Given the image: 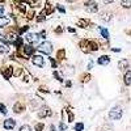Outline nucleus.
I'll use <instances>...</instances> for the list:
<instances>
[{"instance_id":"obj_22","label":"nucleus","mask_w":131,"mask_h":131,"mask_svg":"<svg viewBox=\"0 0 131 131\" xmlns=\"http://www.w3.org/2000/svg\"><path fill=\"white\" fill-rule=\"evenodd\" d=\"M60 130H62V131L66 130V125H63V123H60Z\"/></svg>"},{"instance_id":"obj_23","label":"nucleus","mask_w":131,"mask_h":131,"mask_svg":"<svg viewBox=\"0 0 131 131\" xmlns=\"http://www.w3.org/2000/svg\"><path fill=\"white\" fill-rule=\"evenodd\" d=\"M58 9H59L60 11V12H64V8H62V7L59 5V7H58Z\"/></svg>"},{"instance_id":"obj_9","label":"nucleus","mask_w":131,"mask_h":131,"mask_svg":"<svg viewBox=\"0 0 131 131\" xmlns=\"http://www.w3.org/2000/svg\"><path fill=\"white\" fill-rule=\"evenodd\" d=\"M24 51H25V54H28V55H32L34 52V49L30 45H26V46H24Z\"/></svg>"},{"instance_id":"obj_11","label":"nucleus","mask_w":131,"mask_h":131,"mask_svg":"<svg viewBox=\"0 0 131 131\" xmlns=\"http://www.w3.org/2000/svg\"><path fill=\"white\" fill-rule=\"evenodd\" d=\"M87 11H89V12H96V11H97V4H96V3H91V4L87 7Z\"/></svg>"},{"instance_id":"obj_10","label":"nucleus","mask_w":131,"mask_h":131,"mask_svg":"<svg viewBox=\"0 0 131 131\" xmlns=\"http://www.w3.org/2000/svg\"><path fill=\"white\" fill-rule=\"evenodd\" d=\"M127 66H129V62H127V60H121V62H119V64H118V67H119V70H126V68H127Z\"/></svg>"},{"instance_id":"obj_1","label":"nucleus","mask_w":131,"mask_h":131,"mask_svg":"<svg viewBox=\"0 0 131 131\" xmlns=\"http://www.w3.org/2000/svg\"><path fill=\"white\" fill-rule=\"evenodd\" d=\"M109 117H110V119H114V121L121 119V117H122V109L119 106L113 107V109L110 110V113H109Z\"/></svg>"},{"instance_id":"obj_5","label":"nucleus","mask_w":131,"mask_h":131,"mask_svg":"<svg viewBox=\"0 0 131 131\" xmlns=\"http://www.w3.org/2000/svg\"><path fill=\"white\" fill-rule=\"evenodd\" d=\"M32 60H33V63L36 64V66H38V67H42V66H43V63H45L43 58L39 56V55H34Z\"/></svg>"},{"instance_id":"obj_4","label":"nucleus","mask_w":131,"mask_h":131,"mask_svg":"<svg viewBox=\"0 0 131 131\" xmlns=\"http://www.w3.org/2000/svg\"><path fill=\"white\" fill-rule=\"evenodd\" d=\"M14 125H16V121L12 119V118H8V119H5V121H4V127L7 130H12L14 127Z\"/></svg>"},{"instance_id":"obj_20","label":"nucleus","mask_w":131,"mask_h":131,"mask_svg":"<svg viewBox=\"0 0 131 131\" xmlns=\"http://www.w3.org/2000/svg\"><path fill=\"white\" fill-rule=\"evenodd\" d=\"M42 129H43V125H41V123H38V125L36 126V130L37 131H41Z\"/></svg>"},{"instance_id":"obj_14","label":"nucleus","mask_w":131,"mask_h":131,"mask_svg":"<svg viewBox=\"0 0 131 131\" xmlns=\"http://www.w3.org/2000/svg\"><path fill=\"white\" fill-rule=\"evenodd\" d=\"M84 130V125L83 123H76L75 125V131H83Z\"/></svg>"},{"instance_id":"obj_21","label":"nucleus","mask_w":131,"mask_h":131,"mask_svg":"<svg viewBox=\"0 0 131 131\" xmlns=\"http://www.w3.org/2000/svg\"><path fill=\"white\" fill-rule=\"evenodd\" d=\"M1 13H4V7L0 5V14H1Z\"/></svg>"},{"instance_id":"obj_3","label":"nucleus","mask_w":131,"mask_h":131,"mask_svg":"<svg viewBox=\"0 0 131 131\" xmlns=\"http://www.w3.org/2000/svg\"><path fill=\"white\" fill-rule=\"evenodd\" d=\"M9 51V45L7 43V41L4 39H0V52L1 54H5Z\"/></svg>"},{"instance_id":"obj_13","label":"nucleus","mask_w":131,"mask_h":131,"mask_svg":"<svg viewBox=\"0 0 131 131\" xmlns=\"http://www.w3.org/2000/svg\"><path fill=\"white\" fill-rule=\"evenodd\" d=\"M9 22V18L7 17H0V26H5Z\"/></svg>"},{"instance_id":"obj_24","label":"nucleus","mask_w":131,"mask_h":131,"mask_svg":"<svg viewBox=\"0 0 131 131\" xmlns=\"http://www.w3.org/2000/svg\"><path fill=\"white\" fill-rule=\"evenodd\" d=\"M51 131H55V127L54 126H51Z\"/></svg>"},{"instance_id":"obj_2","label":"nucleus","mask_w":131,"mask_h":131,"mask_svg":"<svg viewBox=\"0 0 131 131\" xmlns=\"http://www.w3.org/2000/svg\"><path fill=\"white\" fill-rule=\"evenodd\" d=\"M39 51L45 52V54H50L52 51V45L50 42H43L41 46H39Z\"/></svg>"},{"instance_id":"obj_7","label":"nucleus","mask_w":131,"mask_h":131,"mask_svg":"<svg viewBox=\"0 0 131 131\" xmlns=\"http://www.w3.org/2000/svg\"><path fill=\"white\" fill-rule=\"evenodd\" d=\"M26 38H28L29 42H38V41H39V37H38L37 34H28V37H26Z\"/></svg>"},{"instance_id":"obj_15","label":"nucleus","mask_w":131,"mask_h":131,"mask_svg":"<svg viewBox=\"0 0 131 131\" xmlns=\"http://www.w3.org/2000/svg\"><path fill=\"white\" fill-rule=\"evenodd\" d=\"M20 131H32V127L28 126V125H24V126H21Z\"/></svg>"},{"instance_id":"obj_6","label":"nucleus","mask_w":131,"mask_h":131,"mask_svg":"<svg viewBox=\"0 0 131 131\" xmlns=\"http://www.w3.org/2000/svg\"><path fill=\"white\" fill-rule=\"evenodd\" d=\"M110 62V58L109 56H100L98 58V64H101V66H104V64H107Z\"/></svg>"},{"instance_id":"obj_18","label":"nucleus","mask_w":131,"mask_h":131,"mask_svg":"<svg viewBox=\"0 0 131 131\" xmlns=\"http://www.w3.org/2000/svg\"><path fill=\"white\" fill-rule=\"evenodd\" d=\"M122 5L125 7V8H130V7H131V1H122Z\"/></svg>"},{"instance_id":"obj_17","label":"nucleus","mask_w":131,"mask_h":131,"mask_svg":"<svg viewBox=\"0 0 131 131\" xmlns=\"http://www.w3.org/2000/svg\"><path fill=\"white\" fill-rule=\"evenodd\" d=\"M101 33H102V36L105 37L106 39H107V38H109V32H107L106 29H101Z\"/></svg>"},{"instance_id":"obj_16","label":"nucleus","mask_w":131,"mask_h":131,"mask_svg":"<svg viewBox=\"0 0 131 131\" xmlns=\"http://www.w3.org/2000/svg\"><path fill=\"white\" fill-rule=\"evenodd\" d=\"M0 113H1V114H7V107L3 105V104H0Z\"/></svg>"},{"instance_id":"obj_8","label":"nucleus","mask_w":131,"mask_h":131,"mask_svg":"<svg viewBox=\"0 0 131 131\" xmlns=\"http://www.w3.org/2000/svg\"><path fill=\"white\" fill-rule=\"evenodd\" d=\"M125 84L126 85H130L131 84V71H127L125 74Z\"/></svg>"},{"instance_id":"obj_19","label":"nucleus","mask_w":131,"mask_h":131,"mask_svg":"<svg viewBox=\"0 0 131 131\" xmlns=\"http://www.w3.org/2000/svg\"><path fill=\"white\" fill-rule=\"evenodd\" d=\"M14 45H16V46H21V45H22V38H21V37H18V38H17V41L14 42Z\"/></svg>"},{"instance_id":"obj_12","label":"nucleus","mask_w":131,"mask_h":131,"mask_svg":"<svg viewBox=\"0 0 131 131\" xmlns=\"http://www.w3.org/2000/svg\"><path fill=\"white\" fill-rule=\"evenodd\" d=\"M51 114V111H50L47 107H45L43 111H39V117H46V115H50Z\"/></svg>"}]
</instances>
